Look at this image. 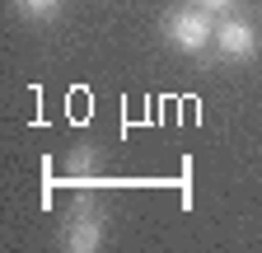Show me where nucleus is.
Masks as SVG:
<instances>
[{
    "instance_id": "4",
    "label": "nucleus",
    "mask_w": 262,
    "mask_h": 253,
    "mask_svg": "<svg viewBox=\"0 0 262 253\" xmlns=\"http://www.w3.org/2000/svg\"><path fill=\"white\" fill-rule=\"evenodd\" d=\"M61 183H66V187H94V183H98V150H94V145H75L71 160H66Z\"/></svg>"
},
{
    "instance_id": "1",
    "label": "nucleus",
    "mask_w": 262,
    "mask_h": 253,
    "mask_svg": "<svg viewBox=\"0 0 262 253\" xmlns=\"http://www.w3.org/2000/svg\"><path fill=\"white\" fill-rule=\"evenodd\" d=\"M215 14L192 5V0H183V5H173L169 14H164V43H169L173 52L183 56H202L206 47H215Z\"/></svg>"
},
{
    "instance_id": "5",
    "label": "nucleus",
    "mask_w": 262,
    "mask_h": 253,
    "mask_svg": "<svg viewBox=\"0 0 262 253\" xmlns=\"http://www.w3.org/2000/svg\"><path fill=\"white\" fill-rule=\"evenodd\" d=\"M14 10L24 19H33V24H52V19H61L66 0H14Z\"/></svg>"
},
{
    "instance_id": "6",
    "label": "nucleus",
    "mask_w": 262,
    "mask_h": 253,
    "mask_svg": "<svg viewBox=\"0 0 262 253\" xmlns=\"http://www.w3.org/2000/svg\"><path fill=\"white\" fill-rule=\"evenodd\" d=\"M192 5H202V10H211V14H234L239 0H192Z\"/></svg>"
},
{
    "instance_id": "3",
    "label": "nucleus",
    "mask_w": 262,
    "mask_h": 253,
    "mask_svg": "<svg viewBox=\"0 0 262 253\" xmlns=\"http://www.w3.org/2000/svg\"><path fill=\"white\" fill-rule=\"evenodd\" d=\"M215 52H220V61H229V66L257 61V52H262L257 24L244 19V14H220V24H215Z\"/></svg>"
},
{
    "instance_id": "2",
    "label": "nucleus",
    "mask_w": 262,
    "mask_h": 253,
    "mask_svg": "<svg viewBox=\"0 0 262 253\" xmlns=\"http://www.w3.org/2000/svg\"><path fill=\"white\" fill-rule=\"evenodd\" d=\"M108 239V216L98 211V202L89 193H80L71 206H66V220H61V248L66 253H98Z\"/></svg>"
}]
</instances>
